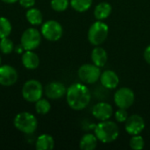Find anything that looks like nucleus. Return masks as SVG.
<instances>
[{"label": "nucleus", "mask_w": 150, "mask_h": 150, "mask_svg": "<svg viewBox=\"0 0 150 150\" xmlns=\"http://www.w3.org/2000/svg\"><path fill=\"white\" fill-rule=\"evenodd\" d=\"M14 44L11 40H10L8 37L0 39V51L4 54H11L14 49Z\"/></svg>", "instance_id": "b1692460"}, {"label": "nucleus", "mask_w": 150, "mask_h": 150, "mask_svg": "<svg viewBox=\"0 0 150 150\" xmlns=\"http://www.w3.org/2000/svg\"><path fill=\"white\" fill-rule=\"evenodd\" d=\"M43 94L42 84L34 79L28 80L22 87V96L25 100L30 103H36Z\"/></svg>", "instance_id": "39448f33"}, {"label": "nucleus", "mask_w": 150, "mask_h": 150, "mask_svg": "<svg viewBox=\"0 0 150 150\" xmlns=\"http://www.w3.org/2000/svg\"><path fill=\"white\" fill-rule=\"evenodd\" d=\"M112 10V5L109 3L101 2L98 4L94 9V17L97 20H104L111 15Z\"/></svg>", "instance_id": "f3484780"}, {"label": "nucleus", "mask_w": 150, "mask_h": 150, "mask_svg": "<svg viewBox=\"0 0 150 150\" xmlns=\"http://www.w3.org/2000/svg\"><path fill=\"white\" fill-rule=\"evenodd\" d=\"M66 92L65 85L60 82H52L45 88V94L50 99H59L66 95Z\"/></svg>", "instance_id": "4468645a"}, {"label": "nucleus", "mask_w": 150, "mask_h": 150, "mask_svg": "<svg viewBox=\"0 0 150 150\" xmlns=\"http://www.w3.org/2000/svg\"><path fill=\"white\" fill-rule=\"evenodd\" d=\"M109 33L108 25L102 20H97L89 28L88 40L93 46L101 45L107 38Z\"/></svg>", "instance_id": "20e7f679"}, {"label": "nucleus", "mask_w": 150, "mask_h": 150, "mask_svg": "<svg viewBox=\"0 0 150 150\" xmlns=\"http://www.w3.org/2000/svg\"><path fill=\"white\" fill-rule=\"evenodd\" d=\"M93 0H70L71 7L78 12H84L88 11L92 5Z\"/></svg>", "instance_id": "412c9836"}, {"label": "nucleus", "mask_w": 150, "mask_h": 150, "mask_svg": "<svg viewBox=\"0 0 150 150\" xmlns=\"http://www.w3.org/2000/svg\"><path fill=\"white\" fill-rule=\"evenodd\" d=\"M91 61L93 64L97 65L99 68H103L105 66L108 61V54L105 48L96 46L91 51Z\"/></svg>", "instance_id": "2eb2a0df"}, {"label": "nucleus", "mask_w": 150, "mask_h": 150, "mask_svg": "<svg viewBox=\"0 0 150 150\" xmlns=\"http://www.w3.org/2000/svg\"><path fill=\"white\" fill-rule=\"evenodd\" d=\"M4 3H6V4H14L16 2H18V0H2Z\"/></svg>", "instance_id": "c756f323"}, {"label": "nucleus", "mask_w": 150, "mask_h": 150, "mask_svg": "<svg viewBox=\"0 0 150 150\" xmlns=\"http://www.w3.org/2000/svg\"><path fill=\"white\" fill-rule=\"evenodd\" d=\"M143 56H144V59L147 62V63H149L150 65V45H149L145 48L144 53H143Z\"/></svg>", "instance_id": "c85d7f7f"}, {"label": "nucleus", "mask_w": 150, "mask_h": 150, "mask_svg": "<svg viewBox=\"0 0 150 150\" xmlns=\"http://www.w3.org/2000/svg\"><path fill=\"white\" fill-rule=\"evenodd\" d=\"M94 134L102 143H111L116 141L120 135L118 125L111 120L100 121L94 128Z\"/></svg>", "instance_id": "f03ea898"}, {"label": "nucleus", "mask_w": 150, "mask_h": 150, "mask_svg": "<svg viewBox=\"0 0 150 150\" xmlns=\"http://www.w3.org/2000/svg\"><path fill=\"white\" fill-rule=\"evenodd\" d=\"M11 22L4 17H0V39L6 38L11 34Z\"/></svg>", "instance_id": "4be33fe9"}, {"label": "nucleus", "mask_w": 150, "mask_h": 150, "mask_svg": "<svg viewBox=\"0 0 150 150\" xmlns=\"http://www.w3.org/2000/svg\"><path fill=\"white\" fill-rule=\"evenodd\" d=\"M41 42V33L35 28H27L22 33L20 44L25 50H33Z\"/></svg>", "instance_id": "0eeeda50"}, {"label": "nucleus", "mask_w": 150, "mask_h": 150, "mask_svg": "<svg viewBox=\"0 0 150 150\" xmlns=\"http://www.w3.org/2000/svg\"><path fill=\"white\" fill-rule=\"evenodd\" d=\"M129 145L132 149L141 150L144 148L145 142H144L143 137L141 136L140 134L132 135V138L130 139V142H129Z\"/></svg>", "instance_id": "393cba45"}, {"label": "nucleus", "mask_w": 150, "mask_h": 150, "mask_svg": "<svg viewBox=\"0 0 150 150\" xmlns=\"http://www.w3.org/2000/svg\"><path fill=\"white\" fill-rule=\"evenodd\" d=\"M91 113L99 121L108 120L113 115V108L106 102H98L92 107Z\"/></svg>", "instance_id": "9b49d317"}, {"label": "nucleus", "mask_w": 150, "mask_h": 150, "mask_svg": "<svg viewBox=\"0 0 150 150\" xmlns=\"http://www.w3.org/2000/svg\"><path fill=\"white\" fill-rule=\"evenodd\" d=\"M22 63L28 69H34L40 64L39 56L32 50H25L22 55Z\"/></svg>", "instance_id": "dca6fc26"}, {"label": "nucleus", "mask_w": 150, "mask_h": 150, "mask_svg": "<svg viewBox=\"0 0 150 150\" xmlns=\"http://www.w3.org/2000/svg\"><path fill=\"white\" fill-rule=\"evenodd\" d=\"M54 147V138L47 134H41L38 137L35 148L37 150H51Z\"/></svg>", "instance_id": "a211bd4d"}, {"label": "nucleus", "mask_w": 150, "mask_h": 150, "mask_svg": "<svg viewBox=\"0 0 150 150\" xmlns=\"http://www.w3.org/2000/svg\"><path fill=\"white\" fill-rule=\"evenodd\" d=\"M101 85L107 90H114L118 87L120 83V78L117 73L111 69H106L101 73L100 76Z\"/></svg>", "instance_id": "ddd939ff"}, {"label": "nucleus", "mask_w": 150, "mask_h": 150, "mask_svg": "<svg viewBox=\"0 0 150 150\" xmlns=\"http://www.w3.org/2000/svg\"><path fill=\"white\" fill-rule=\"evenodd\" d=\"M0 65H1V56H0Z\"/></svg>", "instance_id": "7c9ffc66"}, {"label": "nucleus", "mask_w": 150, "mask_h": 150, "mask_svg": "<svg viewBox=\"0 0 150 150\" xmlns=\"http://www.w3.org/2000/svg\"><path fill=\"white\" fill-rule=\"evenodd\" d=\"M63 33L62 25L55 20L46 21L41 25V35L50 41L59 40Z\"/></svg>", "instance_id": "6e6552de"}, {"label": "nucleus", "mask_w": 150, "mask_h": 150, "mask_svg": "<svg viewBox=\"0 0 150 150\" xmlns=\"http://www.w3.org/2000/svg\"><path fill=\"white\" fill-rule=\"evenodd\" d=\"M18 80V72L11 65H0V84L11 86Z\"/></svg>", "instance_id": "f8f14e48"}, {"label": "nucleus", "mask_w": 150, "mask_h": 150, "mask_svg": "<svg viewBox=\"0 0 150 150\" xmlns=\"http://www.w3.org/2000/svg\"><path fill=\"white\" fill-rule=\"evenodd\" d=\"M13 124L18 131L27 134L34 133L38 126L36 117L26 112L18 113L14 118Z\"/></svg>", "instance_id": "7ed1b4c3"}, {"label": "nucleus", "mask_w": 150, "mask_h": 150, "mask_svg": "<svg viewBox=\"0 0 150 150\" xmlns=\"http://www.w3.org/2000/svg\"><path fill=\"white\" fill-rule=\"evenodd\" d=\"M91 99V94L88 87L83 83L71 84L66 92V100L69 106L75 111H82L88 106Z\"/></svg>", "instance_id": "f257e3e1"}, {"label": "nucleus", "mask_w": 150, "mask_h": 150, "mask_svg": "<svg viewBox=\"0 0 150 150\" xmlns=\"http://www.w3.org/2000/svg\"><path fill=\"white\" fill-rule=\"evenodd\" d=\"M77 75L83 83L87 84H93L99 80L101 70L99 67L93 63H85L78 69Z\"/></svg>", "instance_id": "423d86ee"}, {"label": "nucleus", "mask_w": 150, "mask_h": 150, "mask_svg": "<svg viewBox=\"0 0 150 150\" xmlns=\"http://www.w3.org/2000/svg\"><path fill=\"white\" fill-rule=\"evenodd\" d=\"M113 99L115 105L119 108L127 109L131 107L134 103L135 96L131 89L127 87H122L116 91Z\"/></svg>", "instance_id": "1a4fd4ad"}, {"label": "nucleus", "mask_w": 150, "mask_h": 150, "mask_svg": "<svg viewBox=\"0 0 150 150\" xmlns=\"http://www.w3.org/2000/svg\"><path fill=\"white\" fill-rule=\"evenodd\" d=\"M98 141V140L95 134H86L81 138L79 147L82 150H93L97 148Z\"/></svg>", "instance_id": "6ab92c4d"}, {"label": "nucleus", "mask_w": 150, "mask_h": 150, "mask_svg": "<svg viewBox=\"0 0 150 150\" xmlns=\"http://www.w3.org/2000/svg\"><path fill=\"white\" fill-rule=\"evenodd\" d=\"M18 3L24 8H32L35 4V0H18Z\"/></svg>", "instance_id": "cd10ccee"}, {"label": "nucleus", "mask_w": 150, "mask_h": 150, "mask_svg": "<svg viewBox=\"0 0 150 150\" xmlns=\"http://www.w3.org/2000/svg\"><path fill=\"white\" fill-rule=\"evenodd\" d=\"M128 113L127 112V109L123 108H119L115 112V120L119 123H125L128 118Z\"/></svg>", "instance_id": "bb28decb"}, {"label": "nucleus", "mask_w": 150, "mask_h": 150, "mask_svg": "<svg viewBox=\"0 0 150 150\" xmlns=\"http://www.w3.org/2000/svg\"><path fill=\"white\" fill-rule=\"evenodd\" d=\"M51 7L54 11L62 12L68 9L69 5V0H51Z\"/></svg>", "instance_id": "a878e982"}, {"label": "nucleus", "mask_w": 150, "mask_h": 150, "mask_svg": "<svg viewBox=\"0 0 150 150\" xmlns=\"http://www.w3.org/2000/svg\"><path fill=\"white\" fill-rule=\"evenodd\" d=\"M25 17L27 21L33 25H39L42 23V13L36 8H30L25 13Z\"/></svg>", "instance_id": "aec40b11"}, {"label": "nucleus", "mask_w": 150, "mask_h": 150, "mask_svg": "<svg viewBox=\"0 0 150 150\" xmlns=\"http://www.w3.org/2000/svg\"><path fill=\"white\" fill-rule=\"evenodd\" d=\"M51 109V105L47 99L40 98L35 104V110L39 114L45 115L47 114Z\"/></svg>", "instance_id": "5701e85b"}, {"label": "nucleus", "mask_w": 150, "mask_h": 150, "mask_svg": "<svg viewBox=\"0 0 150 150\" xmlns=\"http://www.w3.org/2000/svg\"><path fill=\"white\" fill-rule=\"evenodd\" d=\"M125 129L130 135L140 134L145 129V120L142 116L133 114L129 116L125 122Z\"/></svg>", "instance_id": "9d476101"}]
</instances>
